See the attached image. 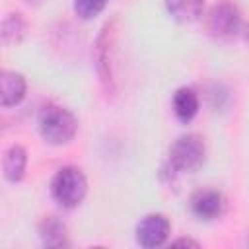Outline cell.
<instances>
[{
	"label": "cell",
	"instance_id": "ba28073f",
	"mask_svg": "<svg viewBox=\"0 0 249 249\" xmlns=\"http://www.w3.org/2000/svg\"><path fill=\"white\" fill-rule=\"evenodd\" d=\"M25 167H27V152L23 146L19 144H12L2 158V171L4 177L10 183H19L25 175Z\"/></svg>",
	"mask_w": 249,
	"mask_h": 249
},
{
	"label": "cell",
	"instance_id": "5b68a950",
	"mask_svg": "<svg viewBox=\"0 0 249 249\" xmlns=\"http://www.w3.org/2000/svg\"><path fill=\"white\" fill-rule=\"evenodd\" d=\"M169 231H171L169 220L160 212H152V214H146L144 218H140V222L136 224V230H134V237L140 247L154 249L167 241Z\"/></svg>",
	"mask_w": 249,
	"mask_h": 249
},
{
	"label": "cell",
	"instance_id": "5bb4252c",
	"mask_svg": "<svg viewBox=\"0 0 249 249\" xmlns=\"http://www.w3.org/2000/svg\"><path fill=\"white\" fill-rule=\"evenodd\" d=\"M173 245H189V247H198L200 243L198 241H195V239H191V237H179V239H175V241H171Z\"/></svg>",
	"mask_w": 249,
	"mask_h": 249
},
{
	"label": "cell",
	"instance_id": "8fae6325",
	"mask_svg": "<svg viewBox=\"0 0 249 249\" xmlns=\"http://www.w3.org/2000/svg\"><path fill=\"white\" fill-rule=\"evenodd\" d=\"M39 237L47 247L66 245V226L56 216H49L39 224Z\"/></svg>",
	"mask_w": 249,
	"mask_h": 249
},
{
	"label": "cell",
	"instance_id": "6da1fadb",
	"mask_svg": "<svg viewBox=\"0 0 249 249\" xmlns=\"http://www.w3.org/2000/svg\"><path fill=\"white\" fill-rule=\"evenodd\" d=\"M78 130V121L72 111L49 103L39 113V132L45 142L53 146L68 144Z\"/></svg>",
	"mask_w": 249,
	"mask_h": 249
},
{
	"label": "cell",
	"instance_id": "30bf717a",
	"mask_svg": "<svg viewBox=\"0 0 249 249\" xmlns=\"http://www.w3.org/2000/svg\"><path fill=\"white\" fill-rule=\"evenodd\" d=\"M169 16L179 23H193L202 16L204 0H165Z\"/></svg>",
	"mask_w": 249,
	"mask_h": 249
},
{
	"label": "cell",
	"instance_id": "277c9868",
	"mask_svg": "<svg viewBox=\"0 0 249 249\" xmlns=\"http://www.w3.org/2000/svg\"><path fill=\"white\" fill-rule=\"evenodd\" d=\"M206 31L220 41H228L241 31V14L230 2L214 4L206 16Z\"/></svg>",
	"mask_w": 249,
	"mask_h": 249
},
{
	"label": "cell",
	"instance_id": "7a4b0ae2",
	"mask_svg": "<svg viewBox=\"0 0 249 249\" xmlns=\"http://www.w3.org/2000/svg\"><path fill=\"white\" fill-rule=\"evenodd\" d=\"M51 195L62 208H76L88 195V179L76 165L60 167L51 181Z\"/></svg>",
	"mask_w": 249,
	"mask_h": 249
},
{
	"label": "cell",
	"instance_id": "2e32d148",
	"mask_svg": "<svg viewBox=\"0 0 249 249\" xmlns=\"http://www.w3.org/2000/svg\"><path fill=\"white\" fill-rule=\"evenodd\" d=\"M25 2H29V4H39L41 0H25Z\"/></svg>",
	"mask_w": 249,
	"mask_h": 249
},
{
	"label": "cell",
	"instance_id": "9c48e42d",
	"mask_svg": "<svg viewBox=\"0 0 249 249\" xmlns=\"http://www.w3.org/2000/svg\"><path fill=\"white\" fill-rule=\"evenodd\" d=\"M171 105H173L175 117L181 123H189L198 113V95H196V91L193 88H187V86L185 88H179L173 93Z\"/></svg>",
	"mask_w": 249,
	"mask_h": 249
},
{
	"label": "cell",
	"instance_id": "8992f818",
	"mask_svg": "<svg viewBox=\"0 0 249 249\" xmlns=\"http://www.w3.org/2000/svg\"><path fill=\"white\" fill-rule=\"evenodd\" d=\"M191 212L198 218V220H204V222H210V220H218L224 212H226V196L220 193V191H214V189H200L196 191L193 196H191Z\"/></svg>",
	"mask_w": 249,
	"mask_h": 249
},
{
	"label": "cell",
	"instance_id": "4fadbf2b",
	"mask_svg": "<svg viewBox=\"0 0 249 249\" xmlns=\"http://www.w3.org/2000/svg\"><path fill=\"white\" fill-rule=\"evenodd\" d=\"M109 0H74V12L82 19H91L99 16Z\"/></svg>",
	"mask_w": 249,
	"mask_h": 249
},
{
	"label": "cell",
	"instance_id": "9a60e30c",
	"mask_svg": "<svg viewBox=\"0 0 249 249\" xmlns=\"http://www.w3.org/2000/svg\"><path fill=\"white\" fill-rule=\"evenodd\" d=\"M245 39H247V41H249V25H247V27H245Z\"/></svg>",
	"mask_w": 249,
	"mask_h": 249
},
{
	"label": "cell",
	"instance_id": "3957f363",
	"mask_svg": "<svg viewBox=\"0 0 249 249\" xmlns=\"http://www.w3.org/2000/svg\"><path fill=\"white\" fill-rule=\"evenodd\" d=\"M204 156H206L204 140L198 134L189 132V134H183V136L175 138V142L171 144L167 165L175 173H181V171L193 173L202 165Z\"/></svg>",
	"mask_w": 249,
	"mask_h": 249
},
{
	"label": "cell",
	"instance_id": "52a82bcc",
	"mask_svg": "<svg viewBox=\"0 0 249 249\" xmlns=\"http://www.w3.org/2000/svg\"><path fill=\"white\" fill-rule=\"evenodd\" d=\"M27 91V82L19 72L14 70H2L0 74V99L2 107H14L21 103Z\"/></svg>",
	"mask_w": 249,
	"mask_h": 249
},
{
	"label": "cell",
	"instance_id": "7c38bea8",
	"mask_svg": "<svg viewBox=\"0 0 249 249\" xmlns=\"http://www.w3.org/2000/svg\"><path fill=\"white\" fill-rule=\"evenodd\" d=\"M25 29H27V23L25 19L21 18V14H8L4 19H2V43L4 45H16L23 39L25 35Z\"/></svg>",
	"mask_w": 249,
	"mask_h": 249
}]
</instances>
